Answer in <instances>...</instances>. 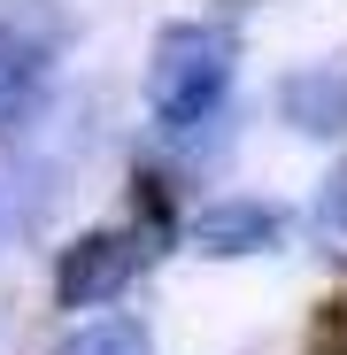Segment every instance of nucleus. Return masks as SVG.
Wrapping results in <instances>:
<instances>
[{"mask_svg":"<svg viewBox=\"0 0 347 355\" xmlns=\"http://www.w3.org/2000/svg\"><path fill=\"white\" fill-rule=\"evenodd\" d=\"M231 85H240V31L231 24H170L154 39V70H147V116L162 139H201L224 124Z\"/></svg>","mask_w":347,"mask_h":355,"instance_id":"1","label":"nucleus"},{"mask_svg":"<svg viewBox=\"0 0 347 355\" xmlns=\"http://www.w3.org/2000/svg\"><path fill=\"white\" fill-rule=\"evenodd\" d=\"M154 248H162V209L147 201V216L108 224V232H85L78 248H62V263H54V302H62L70 317L124 302V286L154 263Z\"/></svg>","mask_w":347,"mask_h":355,"instance_id":"2","label":"nucleus"},{"mask_svg":"<svg viewBox=\"0 0 347 355\" xmlns=\"http://www.w3.org/2000/svg\"><path fill=\"white\" fill-rule=\"evenodd\" d=\"M54 101V39L0 16V147H16Z\"/></svg>","mask_w":347,"mask_h":355,"instance_id":"3","label":"nucleus"},{"mask_svg":"<svg viewBox=\"0 0 347 355\" xmlns=\"http://www.w3.org/2000/svg\"><path fill=\"white\" fill-rule=\"evenodd\" d=\"M285 232H294V216H285V209H270V201H240V193H231V201L193 209L186 240H193V255H208V263H247V255H278Z\"/></svg>","mask_w":347,"mask_h":355,"instance_id":"4","label":"nucleus"},{"mask_svg":"<svg viewBox=\"0 0 347 355\" xmlns=\"http://www.w3.org/2000/svg\"><path fill=\"white\" fill-rule=\"evenodd\" d=\"M278 116L294 132H309V139H339L347 132V70H294L278 85Z\"/></svg>","mask_w":347,"mask_h":355,"instance_id":"5","label":"nucleus"},{"mask_svg":"<svg viewBox=\"0 0 347 355\" xmlns=\"http://www.w3.org/2000/svg\"><path fill=\"white\" fill-rule=\"evenodd\" d=\"M46 355H154V332L139 317H85L78 332H62Z\"/></svg>","mask_w":347,"mask_h":355,"instance_id":"6","label":"nucleus"},{"mask_svg":"<svg viewBox=\"0 0 347 355\" xmlns=\"http://www.w3.org/2000/svg\"><path fill=\"white\" fill-rule=\"evenodd\" d=\"M309 224H317V248L347 263V170H339V178H324V193H317Z\"/></svg>","mask_w":347,"mask_h":355,"instance_id":"7","label":"nucleus"},{"mask_svg":"<svg viewBox=\"0 0 347 355\" xmlns=\"http://www.w3.org/2000/svg\"><path fill=\"white\" fill-rule=\"evenodd\" d=\"M324 355H347V340H332V347H324Z\"/></svg>","mask_w":347,"mask_h":355,"instance_id":"8","label":"nucleus"}]
</instances>
